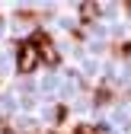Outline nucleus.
Here are the masks:
<instances>
[{"mask_svg":"<svg viewBox=\"0 0 131 134\" xmlns=\"http://www.w3.org/2000/svg\"><path fill=\"white\" fill-rule=\"evenodd\" d=\"M96 16H99V3H93V0L90 3H80V19L83 23H93Z\"/></svg>","mask_w":131,"mask_h":134,"instance_id":"obj_3","label":"nucleus"},{"mask_svg":"<svg viewBox=\"0 0 131 134\" xmlns=\"http://www.w3.org/2000/svg\"><path fill=\"white\" fill-rule=\"evenodd\" d=\"M39 64H42V61H39L35 45H32L29 38H23V42H19V48H16V70H19V74H32Z\"/></svg>","mask_w":131,"mask_h":134,"instance_id":"obj_2","label":"nucleus"},{"mask_svg":"<svg viewBox=\"0 0 131 134\" xmlns=\"http://www.w3.org/2000/svg\"><path fill=\"white\" fill-rule=\"evenodd\" d=\"M74 134H106V128H99V125H77Z\"/></svg>","mask_w":131,"mask_h":134,"instance_id":"obj_4","label":"nucleus"},{"mask_svg":"<svg viewBox=\"0 0 131 134\" xmlns=\"http://www.w3.org/2000/svg\"><path fill=\"white\" fill-rule=\"evenodd\" d=\"M29 42L35 45L42 64H48V67H58V64H61V54H58V48H54V42H51V35H48V32H32Z\"/></svg>","mask_w":131,"mask_h":134,"instance_id":"obj_1","label":"nucleus"}]
</instances>
